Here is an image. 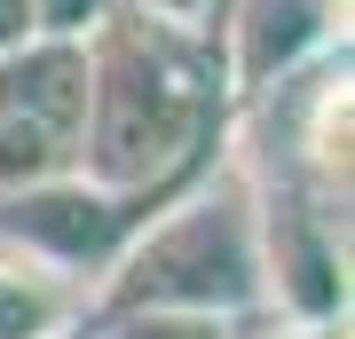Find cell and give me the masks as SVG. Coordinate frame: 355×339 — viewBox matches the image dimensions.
Returning <instances> with one entry per match:
<instances>
[{"mask_svg":"<svg viewBox=\"0 0 355 339\" xmlns=\"http://www.w3.org/2000/svg\"><path fill=\"white\" fill-rule=\"evenodd\" d=\"M127 308H182V315H229V324L261 315V229L245 166H205L142 214V229L87 292V324Z\"/></svg>","mask_w":355,"mask_h":339,"instance_id":"7a4b0ae2","label":"cell"},{"mask_svg":"<svg viewBox=\"0 0 355 339\" xmlns=\"http://www.w3.org/2000/svg\"><path fill=\"white\" fill-rule=\"evenodd\" d=\"M87 339H245V324H229V315H182V308H127V315H95Z\"/></svg>","mask_w":355,"mask_h":339,"instance_id":"9c48e42d","label":"cell"},{"mask_svg":"<svg viewBox=\"0 0 355 339\" xmlns=\"http://www.w3.org/2000/svg\"><path fill=\"white\" fill-rule=\"evenodd\" d=\"M253 229H261V315L284 331L347 324V205L308 189L300 174H253Z\"/></svg>","mask_w":355,"mask_h":339,"instance_id":"3957f363","label":"cell"},{"mask_svg":"<svg viewBox=\"0 0 355 339\" xmlns=\"http://www.w3.org/2000/svg\"><path fill=\"white\" fill-rule=\"evenodd\" d=\"M347 111H355V87H347V48L316 63V79H308V103H300V134H292V150H300V182L324 189V198L347 205Z\"/></svg>","mask_w":355,"mask_h":339,"instance_id":"ba28073f","label":"cell"},{"mask_svg":"<svg viewBox=\"0 0 355 339\" xmlns=\"http://www.w3.org/2000/svg\"><path fill=\"white\" fill-rule=\"evenodd\" d=\"M79 331H87V284L0 245V339H79Z\"/></svg>","mask_w":355,"mask_h":339,"instance_id":"52a82bcc","label":"cell"},{"mask_svg":"<svg viewBox=\"0 0 355 339\" xmlns=\"http://www.w3.org/2000/svg\"><path fill=\"white\" fill-rule=\"evenodd\" d=\"M24 40H40V32H32V0H0V55L24 48Z\"/></svg>","mask_w":355,"mask_h":339,"instance_id":"7c38bea8","label":"cell"},{"mask_svg":"<svg viewBox=\"0 0 355 339\" xmlns=\"http://www.w3.org/2000/svg\"><path fill=\"white\" fill-rule=\"evenodd\" d=\"M0 119H24L40 134L79 150L87 119V40H24L0 55Z\"/></svg>","mask_w":355,"mask_h":339,"instance_id":"8992f818","label":"cell"},{"mask_svg":"<svg viewBox=\"0 0 355 339\" xmlns=\"http://www.w3.org/2000/svg\"><path fill=\"white\" fill-rule=\"evenodd\" d=\"M221 71L205 32H174L150 16L111 8V24L87 32V119H79V174L166 198L214 166L221 134Z\"/></svg>","mask_w":355,"mask_h":339,"instance_id":"6da1fadb","label":"cell"},{"mask_svg":"<svg viewBox=\"0 0 355 339\" xmlns=\"http://www.w3.org/2000/svg\"><path fill=\"white\" fill-rule=\"evenodd\" d=\"M127 16H150V24H174V32H205L214 24V0H119Z\"/></svg>","mask_w":355,"mask_h":339,"instance_id":"8fae6325","label":"cell"},{"mask_svg":"<svg viewBox=\"0 0 355 339\" xmlns=\"http://www.w3.org/2000/svg\"><path fill=\"white\" fill-rule=\"evenodd\" d=\"M205 48L229 103H261L347 48V0H214Z\"/></svg>","mask_w":355,"mask_h":339,"instance_id":"5b68a950","label":"cell"},{"mask_svg":"<svg viewBox=\"0 0 355 339\" xmlns=\"http://www.w3.org/2000/svg\"><path fill=\"white\" fill-rule=\"evenodd\" d=\"M158 198H127V189L95 182V174H48L24 189H0V245L24 252V261H48L55 277L71 284H103V268L119 261V245L142 229Z\"/></svg>","mask_w":355,"mask_h":339,"instance_id":"277c9868","label":"cell"},{"mask_svg":"<svg viewBox=\"0 0 355 339\" xmlns=\"http://www.w3.org/2000/svg\"><path fill=\"white\" fill-rule=\"evenodd\" d=\"M79 339H87V331H79Z\"/></svg>","mask_w":355,"mask_h":339,"instance_id":"4fadbf2b","label":"cell"},{"mask_svg":"<svg viewBox=\"0 0 355 339\" xmlns=\"http://www.w3.org/2000/svg\"><path fill=\"white\" fill-rule=\"evenodd\" d=\"M119 0H32V32L40 40H87L95 24H111Z\"/></svg>","mask_w":355,"mask_h":339,"instance_id":"30bf717a","label":"cell"}]
</instances>
